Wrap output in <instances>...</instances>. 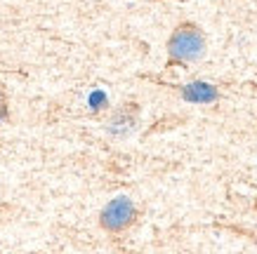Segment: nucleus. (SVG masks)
<instances>
[{
	"label": "nucleus",
	"mask_w": 257,
	"mask_h": 254,
	"mask_svg": "<svg viewBox=\"0 0 257 254\" xmlns=\"http://www.w3.org/2000/svg\"><path fill=\"white\" fill-rule=\"evenodd\" d=\"M170 57L179 62H194L203 54V38L196 29H177L170 38Z\"/></svg>",
	"instance_id": "1"
},
{
	"label": "nucleus",
	"mask_w": 257,
	"mask_h": 254,
	"mask_svg": "<svg viewBox=\"0 0 257 254\" xmlns=\"http://www.w3.org/2000/svg\"><path fill=\"white\" fill-rule=\"evenodd\" d=\"M184 97L191 101H212L217 94L212 90L210 85L205 83H194V85H187V90H184Z\"/></svg>",
	"instance_id": "3"
},
{
	"label": "nucleus",
	"mask_w": 257,
	"mask_h": 254,
	"mask_svg": "<svg viewBox=\"0 0 257 254\" xmlns=\"http://www.w3.org/2000/svg\"><path fill=\"white\" fill-rule=\"evenodd\" d=\"M135 212H137L135 202L127 195H118V198L106 202V207L101 209V226L106 231H123L133 223Z\"/></svg>",
	"instance_id": "2"
}]
</instances>
